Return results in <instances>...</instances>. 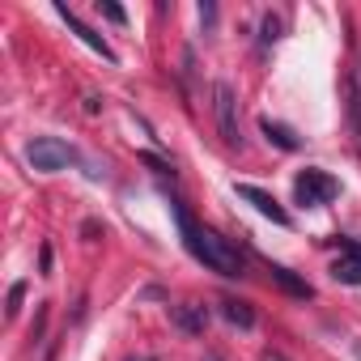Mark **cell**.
Returning <instances> with one entry per match:
<instances>
[{
  "instance_id": "10",
  "label": "cell",
  "mask_w": 361,
  "mask_h": 361,
  "mask_svg": "<svg viewBox=\"0 0 361 361\" xmlns=\"http://www.w3.org/2000/svg\"><path fill=\"white\" fill-rule=\"evenodd\" d=\"M259 132H264L276 149H285V153H293V149L302 145V140L293 136V128H285V123H276V119H259Z\"/></svg>"
},
{
  "instance_id": "14",
  "label": "cell",
  "mask_w": 361,
  "mask_h": 361,
  "mask_svg": "<svg viewBox=\"0 0 361 361\" xmlns=\"http://www.w3.org/2000/svg\"><path fill=\"white\" fill-rule=\"evenodd\" d=\"M98 9H102V13H106V18H111L115 26H123V22H128V13H123L119 5H98Z\"/></svg>"
},
{
  "instance_id": "8",
  "label": "cell",
  "mask_w": 361,
  "mask_h": 361,
  "mask_svg": "<svg viewBox=\"0 0 361 361\" xmlns=\"http://www.w3.org/2000/svg\"><path fill=\"white\" fill-rule=\"evenodd\" d=\"M340 285H361V243H340V259L331 264Z\"/></svg>"
},
{
  "instance_id": "17",
  "label": "cell",
  "mask_w": 361,
  "mask_h": 361,
  "mask_svg": "<svg viewBox=\"0 0 361 361\" xmlns=\"http://www.w3.org/2000/svg\"><path fill=\"white\" fill-rule=\"evenodd\" d=\"M204 361H221V357H217V353H209V357H204Z\"/></svg>"
},
{
  "instance_id": "9",
  "label": "cell",
  "mask_w": 361,
  "mask_h": 361,
  "mask_svg": "<svg viewBox=\"0 0 361 361\" xmlns=\"http://www.w3.org/2000/svg\"><path fill=\"white\" fill-rule=\"evenodd\" d=\"M268 276H272V281H276L285 293H293V298H314V289H310L302 276H293L289 268H281V264H268Z\"/></svg>"
},
{
  "instance_id": "3",
  "label": "cell",
  "mask_w": 361,
  "mask_h": 361,
  "mask_svg": "<svg viewBox=\"0 0 361 361\" xmlns=\"http://www.w3.org/2000/svg\"><path fill=\"white\" fill-rule=\"evenodd\" d=\"M213 111H217V132L230 149L243 145V128H238V94L230 81H217L213 85Z\"/></svg>"
},
{
  "instance_id": "2",
  "label": "cell",
  "mask_w": 361,
  "mask_h": 361,
  "mask_svg": "<svg viewBox=\"0 0 361 361\" xmlns=\"http://www.w3.org/2000/svg\"><path fill=\"white\" fill-rule=\"evenodd\" d=\"M336 196H340V183H336L327 170H319V166H306V170L293 178V200H298L302 209L327 204V200H336Z\"/></svg>"
},
{
  "instance_id": "11",
  "label": "cell",
  "mask_w": 361,
  "mask_h": 361,
  "mask_svg": "<svg viewBox=\"0 0 361 361\" xmlns=\"http://www.w3.org/2000/svg\"><path fill=\"white\" fill-rule=\"evenodd\" d=\"M221 314H226L234 327H243V331H251V327H255V310H251L247 302H234V298H226V302H221Z\"/></svg>"
},
{
  "instance_id": "13",
  "label": "cell",
  "mask_w": 361,
  "mask_h": 361,
  "mask_svg": "<svg viewBox=\"0 0 361 361\" xmlns=\"http://www.w3.org/2000/svg\"><path fill=\"white\" fill-rule=\"evenodd\" d=\"M259 39H264V43H276V39H281V18H272V13H268V18H264V35H259Z\"/></svg>"
},
{
  "instance_id": "5",
  "label": "cell",
  "mask_w": 361,
  "mask_h": 361,
  "mask_svg": "<svg viewBox=\"0 0 361 361\" xmlns=\"http://www.w3.org/2000/svg\"><path fill=\"white\" fill-rule=\"evenodd\" d=\"M170 323L183 331V336H204L209 310H204L200 302H178V306H170Z\"/></svg>"
},
{
  "instance_id": "4",
  "label": "cell",
  "mask_w": 361,
  "mask_h": 361,
  "mask_svg": "<svg viewBox=\"0 0 361 361\" xmlns=\"http://www.w3.org/2000/svg\"><path fill=\"white\" fill-rule=\"evenodd\" d=\"M26 157H30V166L35 170H43V174H56V170H64L77 153L64 145V140H56V136H39L30 149H26Z\"/></svg>"
},
{
  "instance_id": "16",
  "label": "cell",
  "mask_w": 361,
  "mask_h": 361,
  "mask_svg": "<svg viewBox=\"0 0 361 361\" xmlns=\"http://www.w3.org/2000/svg\"><path fill=\"white\" fill-rule=\"evenodd\" d=\"M259 361H289V357H285V353H276V348H268V353H264Z\"/></svg>"
},
{
  "instance_id": "7",
  "label": "cell",
  "mask_w": 361,
  "mask_h": 361,
  "mask_svg": "<svg viewBox=\"0 0 361 361\" xmlns=\"http://www.w3.org/2000/svg\"><path fill=\"white\" fill-rule=\"evenodd\" d=\"M56 13H60V18L68 22V30H73V35H77V39H81L85 47H94V51H98L102 60H115V51H111V43H106L102 35H94V30H90V26H85V22H81V18H77V13H73L68 5H56Z\"/></svg>"
},
{
  "instance_id": "6",
  "label": "cell",
  "mask_w": 361,
  "mask_h": 361,
  "mask_svg": "<svg viewBox=\"0 0 361 361\" xmlns=\"http://www.w3.org/2000/svg\"><path fill=\"white\" fill-rule=\"evenodd\" d=\"M238 196H243L247 204H255V213H264L268 221H276V226H289V213L276 204V196H272V192H264V188H251V183H238Z\"/></svg>"
},
{
  "instance_id": "12",
  "label": "cell",
  "mask_w": 361,
  "mask_h": 361,
  "mask_svg": "<svg viewBox=\"0 0 361 361\" xmlns=\"http://www.w3.org/2000/svg\"><path fill=\"white\" fill-rule=\"evenodd\" d=\"M22 298H26V285H22V281H18V285H13V289H9V306H5V314H9V319H13V314H18V310H22Z\"/></svg>"
},
{
  "instance_id": "15",
  "label": "cell",
  "mask_w": 361,
  "mask_h": 361,
  "mask_svg": "<svg viewBox=\"0 0 361 361\" xmlns=\"http://www.w3.org/2000/svg\"><path fill=\"white\" fill-rule=\"evenodd\" d=\"M140 161H145V166H153V170H157V174H166V170H170V166H166V161H157V157H153V153H140Z\"/></svg>"
},
{
  "instance_id": "1",
  "label": "cell",
  "mask_w": 361,
  "mask_h": 361,
  "mask_svg": "<svg viewBox=\"0 0 361 361\" xmlns=\"http://www.w3.org/2000/svg\"><path fill=\"white\" fill-rule=\"evenodd\" d=\"M174 217H178V230H183L188 251H192L204 268H213L217 276H243V272H247V259H243V251H238L230 238H221L217 230L196 226V221L188 217V209H183V204H174Z\"/></svg>"
}]
</instances>
